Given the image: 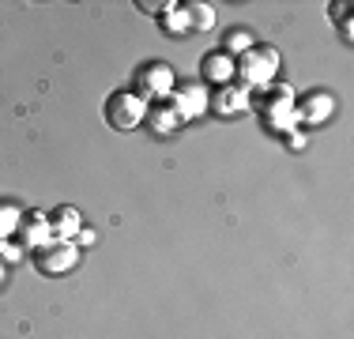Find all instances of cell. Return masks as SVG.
<instances>
[{"instance_id":"30bf717a","label":"cell","mask_w":354,"mask_h":339,"mask_svg":"<svg viewBox=\"0 0 354 339\" xmlns=\"http://www.w3.org/2000/svg\"><path fill=\"white\" fill-rule=\"evenodd\" d=\"M46 215H49V230H53L57 241H72V237L83 230V215H80V208H72V203H57L53 211H46Z\"/></svg>"},{"instance_id":"ac0fdd59","label":"cell","mask_w":354,"mask_h":339,"mask_svg":"<svg viewBox=\"0 0 354 339\" xmlns=\"http://www.w3.org/2000/svg\"><path fill=\"white\" fill-rule=\"evenodd\" d=\"M136 8H140L143 15H155V19H158L166 8H174V0H136Z\"/></svg>"},{"instance_id":"277c9868","label":"cell","mask_w":354,"mask_h":339,"mask_svg":"<svg viewBox=\"0 0 354 339\" xmlns=\"http://www.w3.org/2000/svg\"><path fill=\"white\" fill-rule=\"evenodd\" d=\"M30 264H35L38 275H46V279H61V275H68V271L80 264V249H75V241H46L41 249L30 253Z\"/></svg>"},{"instance_id":"e0dca14e","label":"cell","mask_w":354,"mask_h":339,"mask_svg":"<svg viewBox=\"0 0 354 339\" xmlns=\"http://www.w3.org/2000/svg\"><path fill=\"white\" fill-rule=\"evenodd\" d=\"M19 215H23V211L15 208V203H0V241H8V237L15 234V226H19Z\"/></svg>"},{"instance_id":"7c38bea8","label":"cell","mask_w":354,"mask_h":339,"mask_svg":"<svg viewBox=\"0 0 354 339\" xmlns=\"http://www.w3.org/2000/svg\"><path fill=\"white\" fill-rule=\"evenodd\" d=\"M143 125H147L155 136H174L181 129V117L170 109V102H158V106H147V113H143Z\"/></svg>"},{"instance_id":"5b68a950","label":"cell","mask_w":354,"mask_h":339,"mask_svg":"<svg viewBox=\"0 0 354 339\" xmlns=\"http://www.w3.org/2000/svg\"><path fill=\"white\" fill-rule=\"evenodd\" d=\"M143 113H147V106L132 95V91H113V95L106 98V106H102V117H106V125L113 132H132V129H140L143 125Z\"/></svg>"},{"instance_id":"8992f818","label":"cell","mask_w":354,"mask_h":339,"mask_svg":"<svg viewBox=\"0 0 354 339\" xmlns=\"http://www.w3.org/2000/svg\"><path fill=\"white\" fill-rule=\"evenodd\" d=\"M207 102H212V91L204 87V83H181V87H174L170 95V109L185 121H196V117L207 113Z\"/></svg>"},{"instance_id":"8fae6325","label":"cell","mask_w":354,"mask_h":339,"mask_svg":"<svg viewBox=\"0 0 354 339\" xmlns=\"http://www.w3.org/2000/svg\"><path fill=\"white\" fill-rule=\"evenodd\" d=\"M200 75L212 83V91H215V87H226V83H234V57H226L223 49L204 53V57H200Z\"/></svg>"},{"instance_id":"44dd1931","label":"cell","mask_w":354,"mask_h":339,"mask_svg":"<svg viewBox=\"0 0 354 339\" xmlns=\"http://www.w3.org/2000/svg\"><path fill=\"white\" fill-rule=\"evenodd\" d=\"M286 147H290V151H301V147H306V136H301V132H290V136H286Z\"/></svg>"},{"instance_id":"ffe728a7","label":"cell","mask_w":354,"mask_h":339,"mask_svg":"<svg viewBox=\"0 0 354 339\" xmlns=\"http://www.w3.org/2000/svg\"><path fill=\"white\" fill-rule=\"evenodd\" d=\"M72 241H75V249H80V245H95V241H98V234H95V230H87V226H83V230L75 234Z\"/></svg>"},{"instance_id":"6da1fadb","label":"cell","mask_w":354,"mask_h":339,"mask_svg":"<svg viewBox=\"0 0 354 339\" xmlns=\"http://www.w3.org/2000/svg\"><path fill=\"white\" fill-rule=\"evenodd\" d=\"M249 106L260 113V125H264L268 132L290 136L298 129V95H294V87H286V83H268V87L252 91Z\"/></svg>"},{"instance_id":"2e32d148","label":"cell","mask_w":354,"mask_h":339,"mask_svg":"<svg viewBox=\"0 0 354 339\" xmlns=\"http://www.w3.org/2000/svg\"><path fill=\"white\" fill-rule=\"evenodd\" d=\"M328 15H332L335 27H339V38L351 42L354 30H351V4H347V0H335V4H328Z\"/></svg>"},{"instance_id":"4fadbf2b","label":"cell","mask_w":354,"mask_h":339,"mask_svg":"<svg viewBox=\"0 0 354 339\" xmlns=\"http://www.w3.org/2000/svg\"><path fill=\"white\" fill-rule=\"evenodd\" d=\"M181 12L189 19V30H212L215 27V8L204 4V0H185Z\"/></svg>"},{"instance_id":"9c48e42d","label":"cell","mask_w":354,"mask_h":339,"mask_svg":"<svg viewBox=\"0 0 354 339\" xmlns=\"http://www.w3.org/2000/svg\"><path fill=\"white\" fill-rule=\"evenodd\" d=\"M335 113V98L328 91H313L298 102V125H324Z\"/></svg>"},{"instance_id":"7402d4cb","label":"cell","mask_w":354,"mask_h":339,"mask_svg":"<svg viewBox=\"0 0 354 339\" xmlns=\"http://www.w3.org/2000/svg\"><path fill=\"white\" fill-rule=\"evenodd\" d=\"M0 283H4V264H0Z\"/></svg>"},{"instance_id":"3957f363","label":"cell","mask_w":354,"mask_h":339,"mask_svg":"<svg viewBox=\"0 0 354 339\" xmlns=\"http://www.w3.org/2000/svg\"><path fill=\"white\" fill-rule=\"evenodd\" d=\"M177 87V72L166 61H143L136 72H132V95H136L143 106H158V102H170Z\"/></svg>"},{"instance_id":"d6986e66","label":"cell","mask_w":354,"mask_h":339,"mask_svg":"<svg viewBox=\"0 0 354 339\" xmlns=\"http://www.w3.org/2000/svg\"><path fill=\"white\" fill-rule=\"evenodd\" d=\"M0 257H4L8 264H19V260H23V249L12 241V237H8V241H0Z\"/></svg>"},{"instance_id":"52a82bcc","label":"cell","mask_w":354,"mask_h":339,"mask_svg":"<svg viewBox=\"0 0 354 339\" xmlns=\"http://www.w3.org/2000/svg\"><path fill=\"white\" fill-rule=\"evenodd\" d=\"M15 245L19 249H41L46 241H53V230H49V215L46 211H23L19 215V226H15Z\"/></svg>"},{"instance_id":"9a60e30c","label":"cell","mask_w":354,"mask_h":339,"mask_svg":"<svg viewBox=\"0 0 354 339\" xmlns=\"http://www.w3.org/2000/svg\"><path fill=\"white\" fill-rule=\"evenodd\" d=\"M252 46H257V42H252V34H249L245 27L226 30V38H223V53H226V57H234V61H238L241 53H249Z\"/></svg>"},{"instance_id":"7a4b0ae2","label":"cell","mask_w":354,"mask_h":339,"mask_svg":"<svg viewBox=\"0 0 354 339\" xmlns=\"http://www.w3.org/2000/svg\"><path fill=\"white\" fill-rule=\"evenodd\" d=\"M275 75H279V49L275 46H260L257 42L249 53H241L234 61V83L245 91L268 87V83H275Z\"/></svg>"},{"instance_id":"ba28073f","label":"cell","mask_w":354,"mask_h":339,"mask_svg":"<svg viewBox=\"0 0 354 339\" xmlns=\"http://www.w3.org/2000/svg\"><path fill=\"white\" fill-rule=\"evenodd\" d=\"M249 95H252V91L238 87V83H226V87H215L212 91L207 109L218 113V117H234V113H241V109H249Z\"/></svg>"},{"instance_id":"5bb4252c","label":"cell","mask_w":354,"mask_h":339,"mask_svg":"<svg viewBox=\"0 0 354 339\" xmlns=\"http://www.w3.org/2000/svg\"><path fill=\"white\" fill-rule=\"evenodd\" d=\"M158 30H162L166 38H181V34H189V19H185L181 4L166 8V12L158 15Z\"/></svg>"}]
</instances>
